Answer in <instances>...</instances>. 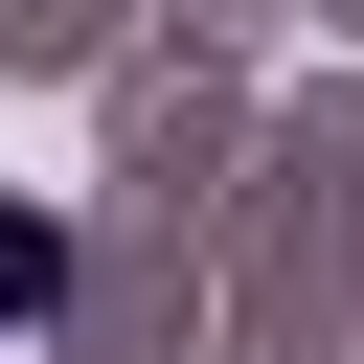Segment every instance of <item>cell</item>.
Wrapping results in <instances>:
<instances>
[{
    "label": "cell",
    "instance_id": "6da1fadb",
    "mask_svg": "<svg viewBox=\"0 0 364 364\" xmlns=\"http://www.w3.org/2000/svg\"><path fill=\"white\" fill-rule=\"evenodd\" d=\"M46 318H68V205L0 182V341H46Z\"/></svg>",
    "mask_w": 364,
    "mask_h": 364
}]
</instances>
